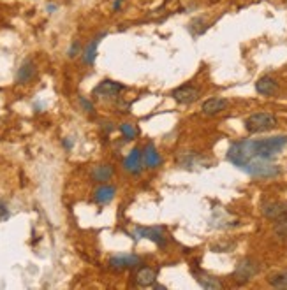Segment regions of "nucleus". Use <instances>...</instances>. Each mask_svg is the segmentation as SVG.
Listing matches in <instances>:
<instances>
[{"instance_id":"f257e3e1","label":"nucleus","mask_w":287,"mask_h":290,"mask_svg":"<svg viewBox=\"0 0 287 290\" xmlns=\"http://www.w3.org/2000/svg\"><path fill=\"white\" fill-rule=\"evenodd\" d=\"M287 146V136H275L266 137V139H243L236 141L229 146L225 158L235 167L243 169L250 160L265 158L271 160L275 155H278Z\"/></svg>"},{"instance_id":"f03ea898","label":"nucleus","mask_w":287,"mask_h":290,"mask_svg":"<svg viewBox=\"0 0 287 290\" xmlns=\"http://www.w3.org/2000/svg\"><path fill=\"white\" fill-rule=\"evenodd\" d=\"M278 125V120L273 113H254L245 118L243 127L248 134H263V132L273 131Z\"/></svg>"},{"instance_id":"7ed1b4c3","label":"nucleus","mask_w":287,"mask_h":290,"mask_svg":"<svg viewBox=\"0 0 287 290\" xmlns=\"http://www.w3.org/2000/svg\"><path fill=\"white\" fill-rule=\"evenodd\" d=\"M243 171L247 174L254 178H263V179H268V178H277L282 174V169L280 166L277 164H271L270 160H265V158H254L243 167Z\"/></svg>"},{"instance_id":"20e7f679","label":"nucleus","mask_w":287,"mask_h":290,"mask_svg":"<svg viewBox=\"0 0 287 290\" xmlns=\"http://www.w3.org/2000/svg\"><path fill=\"white\" fill-rule=\"evenodd\" d=\"M259 271H261V264H259L255 259L252 257H245L236 264L235 273H233V278H235L236 283L245 285L247 281H250L254 276H257Z\"/></svg>"},{"instance_id":"39448f33","label":"nucleus","mask_w":287,"mask_h":290,"mask_svg":"<svg viewBox=\"0 0 287 290\" xmlns=\"http://www.w3.org/2000/svg\"><path fill=\"white\" fill-rule=\"evenodd\" d=\"M132 238L134 239H139V238H147L150 239L152 243H155L157 246L160 248H166L167 246V234H166V229L164 227H136L132 232Z\"/></svg>"},{"instance_id":"423d86ee","label":"nucleus","mask_w":287,"mask_h":290,"mask_svg":"<svg viewBox=\"0 0 287 290\" xmlns=\"http://www.w3.org/2000/svg\"><path fill=\"white\" fill-rule=\"evenodd\" d=\"M199 95H201V88L196 85H192V83L182 85V86H178V88H175L173 91H171V97H173L178 104H183V106L196 102L199 99Z\"/></svg>"},{"instance_id":"0eeeda50","label":"nucleus","mask_w":287,"mask_h":290,"mask_svg":"<svg viewBox=\"0 0 287 290\" xmlns=\"http://www.w3.org/2000/svg\"><path fill=\"white\" fill-rule=\"evenodd\" d=\"M124 90V86L117 81H111V79H104L101 81L97 86L94 88V97L95 99H101V101H113V99L118 97V93Z\"/></svg>"},{"instance_id":"6e6552de","label":"nucleus","mask_w":287,"mask_h":290,"mask_svg":"<svg viewBox=\"0 0 287 290\" xmlns=\"http://www.w3.org/2000/svg\"><path fill=\"white\" fill-rule=\"evenodd\" d=\"M261 213L270 220H278L287 216V202L282 201H265L261 204Z\"/></svg>"},{"instance_id":"1a4fd4ad","label":"nucleus","mask_w":287,"mask_h":290,"mask_svg":"<svg viewBox=\"0 0 287 290\" xmlns=\"http://www.w3.org/2000/svg\"><path fill=\"white\" fill-rule=\"evenodd\" d=\"M124 169L131 173L132 176H139L143 171V150L139 148H132L131 153L125 156L124 160Z\"/></svg>"},{"instance_id":"9d476101","label":"nucleus","mask_w":287,"mask_h":290,"mask_svg":"<svg viewBox=\"0 0 287 290\" xmlns=\"http://www.w3.org/2000/svg\"><path fill=\"white\" fill-rule=\"evenodd\" d=\"M227 106H229L227 99H224V97H212V99H208V101L203 102L201 113L206 114V116H217V114L224 113L225 109H227Z\"/></svg>"},{"instance_id":"9b49d317","label":"nucleus","mask_w":287,"mask_h":290,"mask_svg":"<svg viewBox=\"0 0 287 290\" xmlns=\"http://www.w3.org/2000/svg\"><path fill=\"white\" fill-rule=\"evenodd\" d=\"M106 36H108V32H101V34H97V36H95L94 39H92L90 43L85 46V49H83V53H81V58H83V62H85L87 66H94L95 58H97L99 44H101V41L104 39Z\"/></svg>"},{"instance_id":"f8f14e48","label":"nucleus","mask_w":287,"mask_h":290,"mask_svg":"<svg viewBox=\"0 0 287 290\" xmlns=\"http://www.w3.org/2000/svg\"><path fill=\"white\" fill-rule=\"evenodd\" d=\"M255 91L259 95H265V97H273L278 91V83L275 78L271 76H263L255 81Z\"/></svg>"},{"instance_id":"ddd939ff","label":"nucleus","mask_w":287,"mask_h":290,"mask_svg":"<svg viewBox=\"0 0 287 290\" xmlns=\"http://www.w3.org/2000/svg\"><path fill=\"white\" fill-rule=\"evenodd\" d=\"M36 63H34V60L26 58L25 62L21 63L20 69H18L16 72V83L18 85H25V83H30L34 78H36Z\"/></svg>"},{"instance_id":"4468645a","label":"nucleus","mask_w":287,"mask_h":290,"mask_svg":"<svg viewBox=\"0 0 287 290\" xmlns=\"http://www.w3.org/2000/svg\"><path fill=\"white\" fill-rule=\"evenodd\" d=\"M160 164H162V156L159 155L154 144L148 143L143 150V166L148 167V169H157Z\"/></svg>"},{"instance_id":"2eb2a0df","label":"nucleus","mask_w":287,"mask_h":290,"mask_svg":"<svg viewBox=\"0 0 287 290\" xmlns=\"http://www.w3.org/2000/svg\"><path fill=\"white\" fill-rule=\"evenodd\" d=\"M114 196H117V186L102 183L99 188H95L94 201L97 202V204H109V202L114 199Z\"/></svg>"},{"instance_id":"dca6fc26","label":"nucleus","mask_w":287,"mask_h":290,"mask_svg":"<svg viewBox=\"0 0 287 290\" xmlns=\"http://www.w3.org/2000/svg\"><path fill=\"white\" fill-rule=\"evenodd\" d=\"M92 179L97 183H108L114 176V167L111 164H99L92 169Z\"/></svg>"},{"instance_id":"f3484780","label":"nucleus","mask_w":287,"mask_h":290,"mask_svg":"<svg viewBox=\"0 0 287 290\" xmlns=\"http://www.w3.org/2000/svg\"><path fill=\"white\" fill-rule=\"evenodd\" d=\"M157 280V271L154 268H148V266H145V268H139L136 273V283L139 285V287H152V285L155 283Z\"/></svg>"},{"instance_id":"a211bd4d","label":"nucleus","mask_w":287,"mask_h":290,"mask_svg":"<svg viewBox=\"0 0 287 290\" xmlns=\"http://www.w3.org/2000/svg\"><path fill=\"white\" fill-rule=\"evenodd\" d=\"M208 23H206V18L205 16H197V18H192L189 23V32L192 37H199L208 30Z\"/></svg>"},{"instance_id":"6ab92c4d","label":"nucleus","mask_w":287,"mask_h":290,"mask_svg":"<svg viewBox=\"0 0 287 290\" xmlns=\"http://www.w3.org/2000/svg\"><path fill=\"white\" fill-rule=\"evenodd\" d=\"M180 164H182L183 167H187V169H192L194 166L210 167V166H206V164H208V160H205L203 156H199V155H196V153H187V155H183L182 158H180Z\"/></svg>"},{"instance_id":"aec40b11","label":"nucleus","mask_w":287,"mask_h":290,"mask_svg":"<svg viewBox=\"0 0 287 290\" xmlns=\"http://www.w3.org/2000/svg\"><path fill=\"white\" fill-rule=\"evenodd\" d=\"M108 266L113 271H124V269H129V257L127 255H113L109 259Z\"/></svg>"},{"instance_id":"412c9836","label":"nucleus","mask_w":287,"mask_h":290,"mask_svg":"<svg viewBox=\"0 0 287 290\" xmlns=\"http://www.w3.org/2000/svg\"><path fill=\"white\" fill-rule=\"evenodd\" d=\"M197 276V281L203 288H222V283L217 278L213 276H208V274H196Z\"/></svg>"},{"instance_id":"4be33fe9","label":"nucleus","mask_w":287,"mask_h":290,"mask_svg":"<svg viewBox=\"0 0 287 290\" xmlns=\"http://www.w3.org/2000/svg\"><path fill=\"white\" fill-rule=\"evenodd\" d=\"M270 285L275 288H285L287 290V269L282 271V273H277L273 276H270Z\"/></svg>"},{"instance_id":"5701e85b","label":"nucleus","mask_w":287,"mask_h":290,"mask_svg":"<svg viewBox=\"0 0 287 290\" xmlns=\"http://www.w3.org/2000/svg\"><path fill=\"white\" fill-rule=\"evenodd\" d=\"M118 128H120V132H122V136H124L125 141L136 139V136L139 134V131H137V128L134 127V125H131V123H122Z\"/></svg>"},{"instance_id":"b1692460","label":"nucleus","mask_w":287,"mask_h":290,"mask_svg":"<svg viewBox=\"0 0 287 290\" xmlns=\"http://www.w3.org/2000/svg\"><path fill=\"white\" fill-rule=\"evenodd\" d=\"M236 246L235 241H222V243H217V245H212L210 250L215 251V253H229V251H233Z\"/></svg>"},{"instance_id":"393cba45","label":"nucleus","mask_w":287,"mask_h":290,"mask_svg":"<svg viewBox=\"0 0 287 290\" xmlns=\"http://www.w3.org/2000/svg\"><path fill=\"white\" fill-rule=\"evenodd\" d=\"M275 222H277L275 223V234L280 239H287V216L275 220Z\"/></svg>"},{"instance_id":"a878e982","label":"nucleus","mask_w":287,"mask_h":290,"mask_svg":"<svg viewBox=\"0 0 287 290\" xmlns=\"http://www.w3.org/2000/svg\"><path fill=\"white\" fill-rule=\"evenodd\" d=\"M81 53H83V46H81V43H79L78 39L72 41L71 46H69V49H67V56H69V58H76V56L81 55Z\"/></svg>"},{"instance_id":"bb28decb","label":"nucleus","mask_w":287,"mask_h":290,"mask_svg":"<svg viewBox=\"0 0 287 290\" xmlns=\"http://www.w3.org/2000/svg\"><path fill=\"white\" fill-rule=\"evenodd\" d=\"M78 101H79V104H81V108H83V111L85 113H94V104H92V102L89 101V99L87 97H83V95H79L78 97Z\"/></svg>"},{"instance_id":"cd10ccee","label":"nucleus","mask_w":287,"mask_h":290,"mask_svg":"<svg viewBox=\"0 0 287 290\" xmlns=\"http://www.w3.org/2000/svg\"><path fill=\"white\" fill-rule=\"evenodd\" d=\"M9 218V208L6 206V202L0 201V222H6Z\"/></svg>"},{"instance_id":"c85d7f7f","label":"nucleus","mask_w":287,"mask_h":290,"mask_svg":"<svg viewBox=\"0 0 287 290\" xmlns=\"http://www.w3.org/2000/svg\"><path fill=\"white\" fill-rule=\"evenodd\" d=\"M62 144H64V148H66V150H72V146H74V141H72L71 137H66V139L62 141Z\"/></svg>"},{"instance_id":"c756f323","label":"nucleus","mask_w":287,"mask_h":290,"mask_svg":"<svg viewBox=\"0 0 287 290\" xmlns=\"http://www.w3.org/2000/svg\"><path fill=\"white\" fill-rule=\"evenodd\" d=\"M124 2H125V0H114V2H113V11H114V13H117V11H120V7L124 6Z\"/></svg>"},{"instance_id":"7c9ffc66","label":"nucleus","mask_w":287,"mask_h":290,"mask_svg":"<svg viewBox=\"0 0 287 290\" xmlns=\"http://www.w3.org/2000/svg\"><path fill=\"white\" fill-rule=\"evenodd\" d=\"M46 9H48V13H55L56 6H55V4H48V6H46Z\"/></svg>"},{"instance_id":"2f4dec72","label":"nucleus","mask_w":287,"mask_h":290,"mask_svg":"<svg viewBox=\"0 0 287 290\" xmlns=\"http://www.w3.org/2000/svg\"><path fill=\"white\" fill-rule=\"evenodd\" d=\"M152 288H157V290H166V287H164V285H159V283H154V285H152Z\"/></svg>"}]
</instances>
